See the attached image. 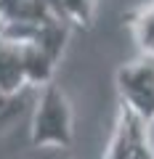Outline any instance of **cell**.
Returning <instances> with one entry per match:
<instances>
[{
    "label": "cell",
    "mask_w": 154,
    "mask_h": 159,
    "mask_svg": "<svg viewBox=\"0 0 154 159\" xmlns=\"http://www.w3.org/2000/svg\"><path fill=\"white\" fill-rule=\"evenodd\" d=\"M24 56V72H27V85H48L53 77V58L35 43H21Z\"/></svg>",
    "instance_id": "5"
},
{
    "label": "cell",
    "mask_w": 154,
    "mask_h": 159,
    "mask_svg": "<svg viewBox=\"0 0 154 159\" xmlns=\"http://www.w3.org/2000/svg\"><path fill=\"white\" fill-rule=\"evenodd\" d=\"M6 101H8V98H3V96H0V103H6Z\"/></svg>",
    "instance_id": "7"
},
{
    "label": "cell",
    "mask_w": 154,
    "mask_h": 159,
    "mask_svg": "<svg viewBox=\"0 0 154 159\" xmlns=\"http://www.w3.org/2000/svg\"><path fill=\"white\" fill-rule=\"evenodd\" d=\"M130 29H133V37H136L141 53L154 58V3H149L146 8L133 13L130 16Z\"/></svg>",
    "instance_id": "6"
},
{
    "label": "cell",
    "mask_w": 154,
    "mask_h": 159,
    "mask_svg": "<svg viewBox=\"0 0 154 159\" xmlns=\"http://www.w3.org/2000/svg\"><path fill=\"white\" fill-rule=\"evenodd\" d=\"M72 109L64 96V90L53 82L43 85V93L37 98V106L32 114V127H29V143L35 148H67L72 146Z\"/></svg>",
    "instance_id": "1"
},
{
    "label": "cell",
    "mask_w": 154,
    "mask_h": 159,
    "mask_svg": "<svg viewBox=\"0 0 154 159\" xmlns=\"http://www.w3.org/2000/svg\"><path fill=\"white\" fill-rule=\"evenodd\" d=\"M106 159H154V148L149 143V125L125 103H120L117 111V125Z\"/></svg>",
    "instance_id": "3"
},
{
    "label": "cell",
    "mask_w": 154,
    "mask_h": 159,
    "mask_svg": "<svg viewBox=\"0 0 154 159\" xmlns=\"http://www.w3.org/2000/svg\"><path fill=\"white\" fill-rule=\"evenodd\" d=\"M117 93L120 103L133 109L149 125L154 119V58L141 56L117 69Z\"/></svg>",
    "instance_id": "2"
},
{
    "label": "cell",
    "mask_w": 154,
    "mask_h": 159,
    "mask_svg": "<svg viewBox=\"0 0 154 159\" xmlns=\"http://www.w3.org/2000/svg\"><path fill=\"white\" fill-rule=\"evenodd\" d=\"M48 19H56L48 0H0L3 24H43Z\"/></svg>",
    "instance_id": "4"
}]
</instances>
